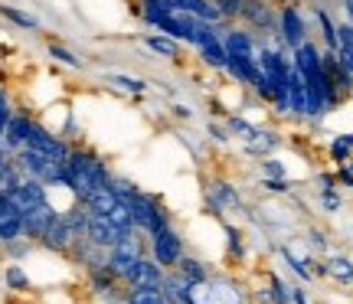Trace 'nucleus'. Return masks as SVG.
Listing matches in <instances>:
<instances>
[{"mask_svg": "<svg viewBox=\"0 0 353 304\" xmlns=\"http://www.w3.org/2000/svg\"><path fill=\"white\" fill-rule=\"evenodd\" d=\"M3 167H7V151L0 148V170H3Z\"/></svg>", "mask_w": 353, "mask_h": 304, "instance_id": "603ef678", "label": "nucleus"}, {"mask_svg": "<svg viewBox=\"0 0 353 304\" xmlns=\"http://www.w3.org/2000/svg\"><path fill=\"white\" fill-rule=\"evenodd\" d=\"M311 245H314V249H324V245H327V242H324V232L311 229Z\"/></svg>", "mask_w": 353, "mask_h": 304, "instance_id": "a18cd8bd", "label": "nucleus"}, {"mask_svg": "<svg viewBox=\"0 0 353 304\" xmlns=\"http://www.w3.org/2000/svg\"><path fill=\"white\" fill-rule=\"evenodd\" d=\"M20 183H23V170H20L17 164H10V161H7V167L0 170V193H7V196H10V193L17 190Z\"/></svg>", "mask_w": 353, "mask_h": 304, "instance_id": "393cba45", "label": "nucleus"}, {"mask_svg": "<svg viewBox=\"0 0 353 304\" xmlns=\"http://www.w3.org/2000/svg\"><path fill=\"white\" fill-rule=\"evenodd\" d=\"M291 301H294V304H307V294H304L301 288H291Z\"/></svg>", "mask_w": 353, "mask_h": 304, "instance_id": "49530a36", "label": "nucleus"}, {"mask_svg": "<svg viewBox=\"0 0 353 304\" xmlns=\"http://www.w3.org/2000/svg\"><path fill=\"white\" fill-rule=\"evenodd\" d=\"M278 144H281L278 134H272V131H259V128H255L252 134L245 138V151L249 154H268V151H275Z\"/></svg>", "mask_w": 353, "mask_h": 304, "instance_id": "412c9836", "label": "nucleus"}, {"mask_svg": "<svg viewBox=\"0 0 353 304\" xmlns=\"http://www.w3.org/2000/svg\"><path fill=\"white\" fill-rule=\"evenodd\" d=\"M108 82H112V85H118V89L131 92V95H141V92H148V82H144V79H131V76H108Z\"/></svg>", "mask_w": 353, "mask_h": 304, "instance_id": "c85d7f7f", "label": "nucleus"}, {"mask_svg": "<svg viewBox=\"0 0 353 304\" xmlns=\"http://www.w3.org/2000/svg\"><path fill=\"white\" fill-rule=\"evenodd\" d=\"M288 187H291V183L285 177H281V180H278V177H268V180H265V190H268V193H285Z\"/></svg>", "mask_w": 353, "mask_h": 304, "instance_id": "a19ab883", "label": "nucleus"}, {"mask_svg": "<svg viewBox=\"0 0 353 304\" xmlns=\"http://www.w3.org/2000/svg\"><path fill=\"white\" fill-rule=\"evenodd\" d=\"M350 170H353V164H350Z\"/></svg>", "mask_w": 353, "mask_h": 304, "instance_id": "6e6d98bb", "label": "nucleus"}, {"mask_svg": "<svg viewBox=\"0 0 353 304\" xmlns=\"http://www.w3.org/2000/svg\"><path fill=\"white\" fill-rule=\"evenodd\" d=\"M0 13H3L7 20H13V23H17V26H26V30H37V26H39V20H37V17H30V13L17 10V7H0Z\"/></svg>", "mask_w": 353, "mask_h": 304, "instance_id": "7c9ffc66", "label": "nucleus"}, {"mask_svg": "<svg viewBox=\"0 0 353 304\" xmlns=\"http://www.w3.org/2000/svg\"><path fill=\"white\" fill-rule=\"evenodd\" d=\"M13 164L23 170V177L39 180V183H63V174H65V161H52V157L33 151V148H20Z\"/></svg>", "mask_w": 353, "mask_h": 304, "instance_id": "f03ea898", "label": "nucleus"}, {"mask_svg": "<svg viewBox=\"0 0 353 304\" xmlns=\"http://www.w3.org/2000/svg\"><path fill=\"white\" fill-rule=\"evenodd\" d=\"M343 10H347V17H350V23H353V0H343Z\"/></svg>", "mask_w": 353, "mask_h": 304, "instance_id": "3c124183", "label": "nucleus"}, {"mask_svg": "<svg viewBox=\"0 0 353 304\" xmlns=\"http://www.w3.org/2000/svg\"><path fill=\"white\" fill-rule=\"evenodd\" d=\"M88 206H76V210H72V213H65L63 219L65 223H69V229H72V232H76V236H85V229H88Z\"/></svg>", "mask_w": 353, "mask_h": 304, "instance_id": "cd10ccee", "label": "nucleus"}, {"mask_svg": "<svg viewBox=\"0 0 353 304\" xmlns=\"http://www.w3.org/2000/svg\"><path fill=\"white\" fill-rule=\"evenodd\" d=\"M50 56L56 59V63L69 65V69H79V65H82V59H79L76 52H69L65 46H59V43H52V46H50Z\"/></svg>", "mask_w": 353, "mask_h": 304, "instance_id": "2f4dec72", "label": "nucleus"}, {"mask_svg": "<svg viewBox=\"0 0 353 304\" xmlns=\"http://www.w3.org/2000/svg\"><path fill=\"white\" fill-rule=\"evenodd\" d=\"M141 255H144V249H141L138 236H125L121 242H114L112 249H108V262H105V268L112 272L114 278H125L128 272L138 265Z\"/></svg>", "mask_w": 353, "mask_h": 304, "instance_id": "20e7f679", "label": "nucleus"}, {"mask_svg": "<svg viewBox=\"0 0 353 304\" xmlns=\"http://www.w3.org/2000/svg\"><path fill=\"white\" fill-rule=\"evenodd\" d=\"M56 210L50 206V200L39 203V206H33L30 213L20 216V226H23V236L26 239H43V232L52 226V219H56Z\"/></svg>", "mask_w": 353, "mask_h": 304, "instance_id": "1a4fd4ad", "label": "nucleus"}, {"mask_svg": "<svg viewBox=\"0 0 353 304\" xmlns=\"http://www.w3.org/2000/svg\"><path fill=\"white\" fill-rule=\"evenodd\" d=\"M187 304H200V301H196V298H193V294H190V301Z\"/></svg>", "mask_w": 353, "mask_h": 304, "instance_id": "5fc2aeb1", "label": "nucleus"}, {"mask_svg": "<svg viewBox=\"0 0 353 304\" xmlns=\"http://www.w3.org/2000/svg\"><path fill=\"white\" fill-rule=\"evenodd\" d=\"M174 114H176V118H190V114H193V112H190L187 105H176V108H174Z\"/></svg>", "mask_w": 353, "mask_h": 304, "instance_id": "8fccbe9b", "label": "nucleus"}, {"mask_svg": "<svg viewBox=\"0 0 353 304\" xmlns=\"http://www.w3.org/2000/svg\"><path fill=\"white\" fill-rule=\"evenodd\" d=\"M26 148H33V151L46 154V157H52V161H65V157H69V144H65L63 138L50 134V131H46L43 125H37V121H33V128H30Z\"/></svg>", "mask_w": 353, "mask_h": 304, "instance_id": "0eeeda50", "label": "nucleus"}, {"mask_svg": "<svg viewBox=\"0 0 353 304\" xmlns=\"http://www.w3.org/2000/svg\"><path fill=\"white\" fill-rule=\"evenodd\" d=\"M174 272L180 275V278H187L193 288L210 278V275H206V265H203V262H196V259H187V255H180V262L174 265Z\"/></svg>", "mask_w": 353, "mask_h": 304, "instance_id": "aec40b11", "label": "nucleus"}, {"mask_svg": "<svg viewBox=\"0 0 353 304\" xmlns=\"http://www.w3.org/2000/svg\"><path fill=\"white\" fill-rule=\"evenodd\" d=\"M265 174H268V177H285V167L278 164V161H265Z\"/></svg>", "mask_w": 353, "mask_h": 304, "instance_id": "37998d69", "label": "nucleus"}, {"mask_svg": "<svg viewBox=\"0 0 353 304\" xmlns=\"http://www.w3.org/2000/svg\"><path fill=\"white\" fill-rule=\"evenodd\" d=\"M151 259L157 262L161 268H174L180 262V255H183V239H180V232H174V226H167L164 232H157L151 236Z\"/></svg>", "mask_w": 353, "mask_h": 304, "instance_id": "39448f33", "label": "nucleus"}, {"mask_svg": "<svg viewBox=\"0 0 353 304\" xmlns=\"http://www.w3.org/2000/svg\"><path fill=\"white\" fill-rule=\"evenodd\" d=\"M341 183L343 187H353V170L347 167V170H341Z\"/></svg>", "mask_w": 353, "mask_h": 304, "instance_id": "de8ad7c7", "label": "nucleus"}, {"mask_svg": "<svg viewBox=\"0 0 353 304\" xmlns=\"http://www.w3.org/2000/svg\"><path fill=\"white\" fill-rule=\"evenodd\" d=\"M164 278H167L164 268L157 265L154 259H144V255L138 259V265L125 275V281L131 285V288H161V285H164Z\"/></svg>", "mask_w": 353, "mask_h": 304, "instance_id": "6e6552de", "label": "nucleus"}, {"mask_svg": "<svg viewBox=\"0 0 353 304\" xmlns=\"http://www.w3.org/2000/svg\"><path fill=\"white\" fill-rule=\"evenodd\" d=\"M317 183H321L324 190H330V187H334V177H330V174H321V177H317Z\"/></svg>", "mask_w": 353, "mask_h": 304, "instance_id": "09e8293b", "label": "nucleus"}, {"mask_svg": "<svg viewBox=\"0 0 353 304\" xmlns=\"http://www.w3.org/2000/svg\"><path fill=\"white\" fill-rule=\"evenodd\" d=\"M278 33H281V43H285L288 50H298L304 39H307V26H304L301 13H298L294 3L281 7V13H278Z\"/></svg>", "mask_w": 353, "mask_h": 304, "instance_id": "423d86ee", "label": "nucleus"}, {"mask_svg": "<svg viewBox=\"0 0 353 304\" xmlns=\"http://www.w3.org/2000/svg\"><path fill=\"white\" fill-rule=\"evenodd\" d=\"M226 239H229V252L236 255V259H242L245 255V249H242V236L236 226H226Z\"/></svg>", "mask_w": 353, "mask_h": 304, "instance_id": "f704fd0d", "label": "nucleus"}, {"mask_svg": "<svg viewBox=\"0 0 353 304\" xmlns=\"http://www.w3.org/2000/svg\"><path fill=\"white\" fill-rule=\"evenodd\" d=\"M30 128H33V121L26 118V114H10V121H7V128H3V144H7V151H20V148H26V138H30Z\"/></svg>", "mask_w": 353, "mask_h": 304, "instance_id": "4468645a", "label": "nucleus"}, {"mask_svg": "<svg viewBox=\"0 0 353 304\" xmlns=\"http://www.w3.org/2000/svg\"><path fill=\"white\" fill-rule=\"evenodd\" d=\"M144 43H148V50L161 52V56H170V59H176V56H180V43H176V39H170V37H148Z\"/></svg>", "mask_w": 353, "mask_h": 304, "instance_id": "a878e982", "label": "nucleus"}, {"mask_svg": "<svg viewBox=\"0 0 353 304\" xmlns=\"http://www.w3.org/2000/svg\"><path fill=\"white\" fill-rule=\"evenodd\" d=\"M7 285H10V288H26V285H30V281H26V275H23V268H7Z\"/></svg>", "mask_w": 353, "mask_h": 304, "instance_id": "4c0bfd02", "label": "nucleus"}, {"mask_svg": "<svg viewBox=\"0 0 353 304\" xmlns=\"http://www.w3.org/2000/svg\"><path fill=\"white\" fill-rule=\"evenodd\" d=\"M281 255H285V259H288V265L294 268V272H298V275H301L304 281H311V278H314V272H311V262H307V259H298V255L291 252L288 245H285V249H281Z\"/></svg>", "mask_w": 353, "mask_h": 304, "instance_id": "c756f323", "label": "nucleus"}, {"mask_svg": "<svg viewBox=\"0 0 353 304\" xmlns=\"http://www.w3.org/2000/svg\"><path fill=\"white\" fill-rule=\"evenodd\" d=\"M85 239L99 249H112L114 242L125 239V232L118 226L108 223V216H88V229H85Z\"/></svg>", "mask_w": 353, "mask_h": 304, "instance_id": "9b49d317", "label": "nucleus"}, {"mask_svg": "<svg viewBox=\"0 0 353 304\" xmlns=\"http://www.w3.org/2000/svg\"><path fill=\"white\" fill-rule=\"evenodd\" d=\"M327 275H330V278H337L341 285H353V262H350V259L334 255V259L327 262Z\"/></svg>", "mask_w": 353, "mask_h": 304, "instance_id": "b1692460", "label": "nucleus"}, {"mask_svg": "<svg viewBox=\"0 0 353 304\" xmlns=\"http://www.w3.org/2000/svg\"><path fill=\"white\" fill-rule=\"evenodd\" d=\"M10 101H7V95L0 92V138H3V128H7V121H10Z\"/></svg>", "mask_w": 353, "mask_h": 304, "instance_id": "ea45409f", "label": "nucleus"}, {"mask_svg": "<svg viewBox=\"0 0 353 304\" xmlns=\"http://www.w3.org/2000/svg\"><path fill=\"white\" fill-rule=\"evenodd\" d=\"M10 203L17 206V213L23 216L30 213L33 206H39V203H46V183H39V180H30L26 177L17 190L10 193Z\"/></svg>", "mask_w": 353, "mask_h": 304, "instance_id": "f8f14e48", "label": "nucleus"}, {"mask_svg": "<svg viewBox=\"0 0 353 304\" xmlns=\"http://www.w3.org/2000/svg\"><path fill=\"white\" fill-rule=\"evenodd\" d=\"M347 23H350V20H347Z\"/></svg>", "mask_w": 353, "mask_h": 304, "instance_id": "4d7b16f0", "label": "nucleus"}, {"mask_svg": "<svg viewBox=\"0 0 353 304\" xmlns=\"http://www.w3.org/2000/svg\"><path fill=\"white\" fill-rule=\"evenodd\" d=\"M321 203H324V210L334 213V210H341V193L334 190V187H330V190H321Z\"/></svg>", "mask_w": 353, "mask_h": 304, "instance_id": "e433bc0d", "label": "nucleus"}, {"mask_svg": "<svg viewBox=\"0 0 353 304\" xmlns=\"http://www.w3.org/2000/svg\"><path fill=\"white\" fill-rule=\"evenodd\" d=\"M337 63H341V69L353 82V46H341V50H337Z\"/></svg>", "mask_w": 353, "mask_h": 304, "instance_id": "c9c22d12", "label": "nucleus"}, {"mask_svg": "<svg viewBox=\"0 0 353 304\" xmlns=\"http://www.w3.org/2000/svg\"><path fill=\"white\" fill-rule=\"evenodd\" d=\"M128 206H131V216H134V226L144 229L148 236H157V232H164L170 226V216L161 203L148 196V193H134V196H128Z\"/></svg>", "mask_w": 353, "mask_h": 304, "instance_id": "7ed1b4c3", "label": "nucleus"}, {"mask_svg": "<svg viewBox=\"0 0 353 304\" xmlns=\"http://www.w3.org/2000/svg\"><path fill=\"white\" fill-rule=\"evenodd\" d=\"M125 304H170V301H167L164 288H131Z\"/></svg>", "mask_w": 353, "mask_h": 304, "instance_id": "5701e85b", "label": "nucleus"}, {"mask_svg": "<svg viewBox=\"0 0 353 304\" xmlns=\"http://www.w3.org/2000/svg\"><path fill=\"white\" fill-rule=\"evenodd\" d=\"M118 200H121V196H118L112 187H99V190L85 200V206H88V213L92 216H108L114 206H118Z\"/></svg>", "mask_w": 353, "mask_h": 304, "instance_id": "6ab92c4d", "label": "nucleus"}, {"mask_svg": "<svg viewBox=\"0 0 353 304\" xmlns=\"http://www.w3.org/2000/svg\"><path fill=\"white\" fill-rule=\"evenodd\" d=\"M72 239H76V232L69 229V223H65L63 216H56V219H52V226L43 232V245H46V249H56V252L69 249Z\"/></svg>", "mask_w": 353, "mask_h": 304, "instance_id": "dca6fc26", "label": "nucleus"}, {"mask_svg": "<svg viewBox=\"0 0 353 304\" xmlns=\"http://www.w3.org/2000/svg\"><path fill=\"white\" fill-rule=\"evenodd\" d=\"M23 236L20 216H0V242H13Z\"/></svg>", "mask_w": 353, "mask_h": 304, "instance_id": "bb28decb", "label": "nucleus"}, {"mask_svg": "<svg viewBox=\"0 0 353 304\" xmlns=\"http://www.w3.org/2000/svg\"><path fill=\"white\" fill-rule=\"evenodd\" d=\"M268 294H272V304H291V288L278 275H272V292Z\"/></svg>", "mask_w": 353, "mask_h": 304, "instance_id": "473e14b6", "label": "nucleus"}, {"mask_svg": "<svg viewBox=\"0 0 353 304\" xmlns=\"http://www.w3.org/2000/svg\"><path fill=\"white\" fill-rule=\"evenodd\" d=\"M330 154H334V161L347 164V157H350V144H347V138H343V134L330 141Z\"/></svg>", "mask_w": 353, "mask_h": 304, "instance_id": "72a5a7b5", "label": "nucleus"}, {"mask_svg": "<svg viewBox=\"0 0 353 304\" xmlns=\"http://www.w3.org/2000/svg\"><path fill=\"white\" fill-rule=\"evenodd\" d=\"M210 134H213V141H229V128L223 131L219 125H210Z\"/></svg>", "mask_w": 353, "mask_h": 304, "instance_id": "c03bdc74", "label": "nucleus"}, {"mask_svg": "<svg viewBox=\"0 0 353 304\" xmlns=\"http://www.w3.org/2000/svg\"><path fill=\"white\" fill-rule=\"evenodd\" d=\"M108 180H112V174L105 170V164H101L95 154H88V151H69V157H65L63 183L72 193H76L82 203H85L95 190H99V187H108Z\"/></svg>", "mask_w": 353, "mask_h": 304, "instance_id": "f257e3e1", "label": "nucleus"}, {"mask_svg": "<svg viewBox=\"0 0 353 304\" xmlns=\"http://www.w3.org/2000/svg\"><path fill=\"white\" fill-rule=\"evenodd\" d=\"M210 210L213 213H223V210H239V193L232 183H223V180H216L213 187H210Z\"/></svg>", "mask_w": 353, "mask_h": 304, "instance_id": "f3484780", "label": "nucleus"}, {"mask_svg": "<svg viewBox=\"0 0 353 304\" xmlns=\"http://www.w3.org/2000/svg\"><path fill=\"white\" fill-rule=\"evenodd\" d=\"M314 17H317V23H321V37H324V46L337 52V50H341V39H337V23H334V20L327 17V10H324V7H317Z\"/></svg>", "mask_w": 353, "mask_h": 304, "instance_id": "4be33fe9", "label": "nucleus"}, {"mask_svg": "<svg viewBox=\"0 0 353 304\" xmlns=\"http://www.w3.org/2000/svg\"><path fill=\"white\" fill-rule=\"evenodd\" d=\"M226 72L236 76L239 82H245V85H255V79L262 76L259 59L255 56H242V52H226Z\"/></svg>", "mask_w": 353, "mask_h": 304, "instance_id": "ddd939ff", "label": "nucleus"}, {"mask_svg": "<svg viewBox=\"0 0 353 304\" xmlns=\"http://www.w3.org/2000/svg\"><path fill=\"white\" fill-rule=\"evenodd\" d=\"M343 138H347V144H350V151H353V134H343Z\"/></svg>", "mask_w": 353, "mask_h": 304, "instance_id": "864d4df0", "label": "nucleus"}, {"mask_svg": "<svg viewBox=\"0 0 353 304\" xmlns=\"http://www.w3.org/2000/svg\"><path fill=\"white\" fill-rule=\"evenodd\" d=\"M229 131H236V134H245V138H249V134H252L255 128L249 125V121H245V118H236V114H232V118H229Z\"/></svg>", "mask_w": 353, "mask_h": 304, "instance_id": "58836bf2", "label": "nucleus"}, {"mask_svg": "<svg viewBox=\"0 0 353 304\" xmlns=\"http://www.w3.org/2000/svg\"><path fill=\"white\" fill-rule=\"evenodd\" d=\"M0 216H20V213H17V206L10 203V196H7V193H0Z\"/></svg>", "mask_w": 353, "mask_h": 304, "instance_id": "79ce46f5", "label": "nucleus"}, {"mask_svg": "<svg viewBox=\"0 0 353 304\" xmlns=\"http://www.w3.org/2000/svg\"><path fill=\"white\" fill-rule=\"evenodd\" d=\"M288 108L291 114H304L307 112V95H304V79L301 72L291 65L288 69Z\"/></svg>", "mask_w": 353, "mask_h": 304, "instance_id": "a211bd4d", "label": "nucleus"}, {"mask_svg": "<svg viewBox=\"0 0 353 304\" xmlns=\"http://www.w3.org/2000/svg\"><path fill=\"white\" fill-rule=\"evenodd\" d=\"M239 17L252 26V30H268V33L278 30V17L272 13V7H268L265 0H242ZM272 37H275V33H272Z\"/></svg>", "mask_w": 353, "mask_h": 304, "instance_id": "9d476101", "label": "nucleus"}, {"mask_svg": "<svg viewBox=\"0 0 353 304\" xmlns=\"http://www.w3.org/2000/svg\"><path fill=\"white\" fill-rule=\"evenodd\" d=\"M219 39H223L226 52H242V56H255V50H259V43H255V33L242 30V26H232V30H226V33H223Z\"/></svg>", "mask_w": 353, "mask_h": 304, "instance_id": "2eb2a0df", "label": "nucleus"}]
</instances>
